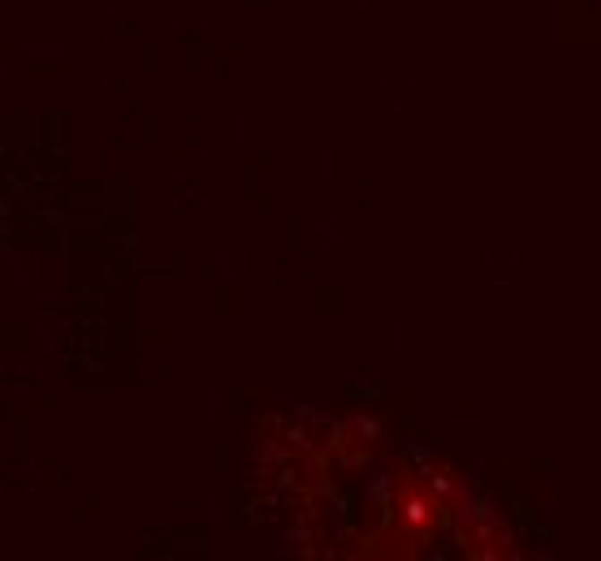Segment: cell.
Segmentation results:
<instances>
[]
</instances>
